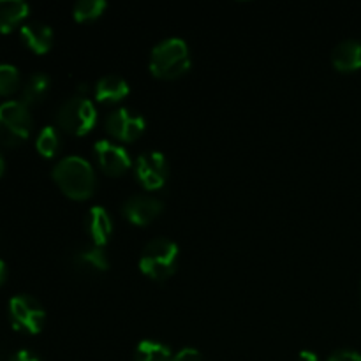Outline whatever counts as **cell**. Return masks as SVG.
Returning <instances> with one entry per match:
<instances>
[{"label": "cell", "mask_w": 361, "mask_h": 361, "mask_svg": "<svg viewBox=\"0 0 361 361\" xmlns=\"http://www.w3.org/2000/svg\"><path fill=\"white\" fill-rule=\"evenodd\" d=\"M53 180L66 196L76 201L88 200L95 190V173L88 161L81 157H66L53 169Z\"/></svg>", "instance_id": "1"}, {"label": "cell", "mask_w": 361, "mask_h": 361, "mask_svg": "<svg viewBox=\"0 0 361 361\" xmlns=\"http://www.w3.org/2000/svg\"><path fill=\"white\" fill-rule=\"evenodd\" d=\"M190 67V53L183 39L171 37L159 42L150 53V73L161 80H175Z\"/></svg>", "instance_id": "2"}, {"label": "cell", "mask_w": 361, "mask_h": 361, "mask_svg": "<svg viewBox=\"0 0 361 361\" xmlns=\"http://www.w3.org/2000/svg\"><path fill=\"white\" fill-rule=\"evenodd\" d=\"M178 264V245L173 240L155 238L145 245L140 257V270L152 281L164 282Z\"/></svg>", "instance_id": "3"}, {"label": "cell", "mask_w": 361, "mask_h": 361, "mask_svg": "<svg viewBox=\"0 0 361 361\" xmlns=\"http://www.w3.org/2000/svg\"><path fill=\"white\" fill-rule=\"evenodd\" d=\"M95 122H97V111L94 102L87 95H76L63 102L56 115V123L60 129L73 136L88 134L95 127Z\"/></svg>", "instance_id": "4"}, {"label": "cell", "mask_w": 361, "mask_h": 361, "mask_svg": "<svg viewBox=\"0 0 361 361\" xmlns=\"http://www.w3.org/2000/svg\"><path fill=\"white\" fill-rule=\"evenodd\" d=\"M32 129V116L28 106L21 101H7L0 104V143L18 147L28 137Z\"/></svg>", "instance_id": "5"}, {"label": "cell", "mask_w": 361, "mask_h": 361, "mask_svg": "<svg viewBox=\"0 0 361 361\" xmlns=\"http://www.w3.org/2000/svg\"><path fill=\"white\" fill-rule=\"evenodd\" d=\"M9 317L14 330L35 335L44 326L46 314L34 296L18 295L9 302Z\"/></svg>", "instance_id": "6"}, {"label": "cell", "mask_w": 361, "mask_h": 361, "mask_svg": "<svg viewBox=\"0 0 361 361\" xmlns=\"http://www.w3.org/2000/svg\"><path fill=\"white\" fill-rule=\"evenodd\" d=\"M134 173L145 189L157 190L164 187L166 180H168V161L161 152H147L136 159Z\"/></svg>", "instance_id": "7"}, {"label": "cell", "mask_w": 361, "mask_h": 361, "mask_svg": "<svg viewBox=\"0 0 361 361\" xmlns=\"http://www.w3.org/2000/svg\"><path fill=\"white\" fill-rule=\"evenodd\" d=\"M145 118L141 115H134L127 108H118L111 111L106 118V130L111 134L115 140L126 141H136L141 134L145 133Z\"/></svg>", "instance_id": "8"}, {"label": "cell", "mask_w": 361, "mask_h": 361, "mask_svg": "<svg viewBox=\"0 0 361 361\" xmlns=\"http://www.w3.org/2000/svg\"><path fill=\"white\" fill-rule=\"evenodd\" d=\"M94 152L99 161V166H101V169L106 175L120 176L126 171H129L130 164H133L126 148H122L116 143H111L108 140H99L94 145Z\"/></svg>", "instance_id": "9"}, {"label": "cell", "mask_w": 361, "mask_h": 361, "mask_svg": "<svg viewBox=\"0 0 361 361\" xmlns=\"http://www.w3.org/2000/svg\"><path fill=\"white\" fill-rule=\"evenodd\" d=\"M162 208H164V204L157 197L133 196L123 203L122 212L123 217L133 224L147 226L161 215Z\"/></svg>", "instance_id": "10"}, {"label": "cell", "mask_w": 361, "mask_h": 361, "mask_svg": "<svg viewBox=\"0 0 361 361\" xmlns=\"http://www.w3.org/2000/svg\"><path fill=\"white\" fill-rule=\"evenodd\" d=\"M87 233L94 247H104L113 233V222L106 208L92 207L87 215Z\"/></svg>", "instance_id": "11"}, {"label": "cell", "mask_w": 361, "mask_h": 361, "mask_svg": "<svg viewBox=\"0 0 361 361\" xmlns=\"http://www.w3.org/2000/svg\"><path fill=\"white\" fill-rule=\"evenodd\" d=\"M331 63L341 73H353L361 69V42L356 39H348L335 46L331 53Z\"/></svg>", "instance_id": "12"}, {"label": "cell", "mask_w": 361, "mask_h": 361, "mask_svg": "<svg viewBox=\"0 0 361 361\" xmlns=\"http://www.w3.org/2000/svg\"><path fill=\"white\" fill-rule=\"evenodd\" d=\"M73 267L80 274L99 275L108 271L109 261L102 247H88V249H83L74 254Z\"/></svg>", "instance_id": "13"}, {"label": "cell", "mask_w": 361, "mask_h": 361, "mask_svg": "<svg viewBox=\"0 0 361 361\" xmlns=\"http://www.w3.org/2000/svg\"><path fill=\"white\" fill-rule=\"evenodd\" d=\"M20 35L25 44L34 53H46L53 44V30L48 25L41 21H32V23L21 25Z\"/></svg>", "instance_id": "14"}, {"label": "cell", "mask_w": 361, "mask_h": 361, "mask_svg": "<svg viewBox=\"0 0 361 361\" xmlns=\"http://www.w3.org/2000/svg\"><path fill=\"white\" fill-rule=\"evenodd\" d=\"M127 95H129V83L116 74H108L95 85V99L99 102H118Z\"/></svg>", "instance_id": "15"}, {"label": "cell", "mask_w": 361, "mask_h": 361, "mask_svg": "<svg viewBox=\"0 0 361 361\" xmlns=\"http://www.w3.org/2000/svg\"><path fill=\"white\" fill-rule=\"evenodd\" d=\"M28 16V6L21 0H0V34L16 28Z\"/></svg>", "instance_id": "16"}, {"label": "cell", "mask_w": 361, "mask_h": 361, "mask_svg": "<svg viewBox=\"0 0 361 361\" xmlns=\"http://www.w3.org/2000/svg\"><path fill=\"white\" fill-rule=\"evenodd\" d=\"M49 90V76L44 73H35L32 74L27 80V83L23 85V90H21V102L25 106L37 104L42 99L46 97Z\"/></svg>", "instance_id": "17"}, {"label": "cell", "mask_w": 361, "mask_h": 361, "mask_svg": "<svg viewBox=\"0 0 361 361\" xmlns=\"http://www.w3.org/2000/svg\"><path fill=\"white\" fill-rule=\"evenodd\" d=\"M134 361H175V355L161 342L143 341L137 344Z\"/></svg>", "instance_id": "18"}, {"label": "cell", "mask_w": 361, "mask_h": 361, "mask_svg": "<svg viewBox=\"0 0 361 361\" xmlns=\"http://www.w3.org/2000/svg\"><path fill=\"white\" fill-rule=\"evenodd\" d=\"M108 4L104 0H80L74 6V20L80 23H87V21H94L104 13Z\"/></svg>", "instance_id": "19"}, {"label": "cell", "mask_w": 361, "mask_h": 361, "mask_svg": "<svg viewBox=\"0 0 361 361\" xmlns=\"http://www.w3.org/2000/svg\"><path fill=\"white\" fill-rule=\"evenodd\" d=\"M35 148H37V152L42 157H55L56 152H59L60 148L59 130L51 126L44 127V129L39 133L37 141H35Z\"/></svg>", "instance_id": "20"}, {"label": "cell", "mask_w": 361, "mask_h": 361, "mask_svg": "<svg viewBox=\"0 0 361 361\" xmlns=\"http://www.w3.org/2000/svg\"><path fill=\"white\" fill-rule=\"evenodd\" d=\"M20 87V73L14 66L0 63V95H11Z\"/></svg>", "instance_id": "21"}, {"label": "cell", "mask_w": 361, "mask_h": 361, "mask_svg": "<svg viewBox=\"0 0 361 361\" xmlns=\"http://www.w3.org/2000/svg\"><path fill=\"white\" fill-rule=\"evenodd\" d=\"M326 361H361V355L355 349H338Z\"/></svg>", "instance_id": "22"}, {"label": "cell", "mask_w": 361, "mask_h": 361, "mask_svg": "<svg viewBox=\"0 0 361 361\" xmlns=\"http://www.w3.org/2000/svg\"><path fill=\"white\" fill-rule=\"evenodd\" d=\"M175 361H203L201 353L194 348H183L175 355Z\"/></svg>", "instance_id": "23"}, {"label": "cell", "mask_w": 361, "mask_h": 361, "mask_svg": "<svg viewBox=\"0 0 361 361\" xmlns=\"http://www.w3.org/2000/svg\"><path fill=\"white\" fill-rule=\"evenodd\" d=\"M9 361H41L37 358V356L34 355V353H30V351H18V353H14L13 356H11L9 358Z\"/></svg>", "instance_id": "24"}, {"label": "cell", "mask_w": 361, "mask_h": 361, "mask_svg": "<svg viewBox=\"0 0 361 361\" xmlns=\"http://www.w3.org/2000/svg\"><path fill=\"white\" fill-rule=\"evenodd\" d=\"M298 361H319L316 353L312 351H302L298 356Z\"/></svg>", "instance_id": "25"}, {"label": "cell", "mask_w": 361, "mask_h": 361, "mask_svg": "<svg viewBox=\"0 0 361 361\" xmlns=\"http://www.w3.org/2000/svg\"><path fill=\"white\" fill-rule=\"evenodd\" d=\"M6 279H7V268H6V263H4V261L0 259V286H2L4 282H6Z\"/></svg>", "instance_id": "26"}, {"label": "cell", "mask_w": 361, "mask_h": 361, "mask_svg": "<svg viewBox=\"0 0 361 361\" xmlns=\"http://www.w3.org/2000/svg\"><path fill=\"white\" fill-rule=\"evenodd\" d=\"M4 169H6V162H4V159H2V154H0V176H2Z\"/></svg>", "instance_id": "27"}, {"label": "cell", "mask_w": 361, "mask_h": 361, "mask_svg": "<svg viewBox=\"0 0 361 361\" xmlns=\"http://www.w3.org/2000/svg\"><path fill=\"white\" fill-rule=\"evenodd\" d=\"M360 302H361V288H360Z\"/></svg>", "instance_id": "28"}]
</instances>
